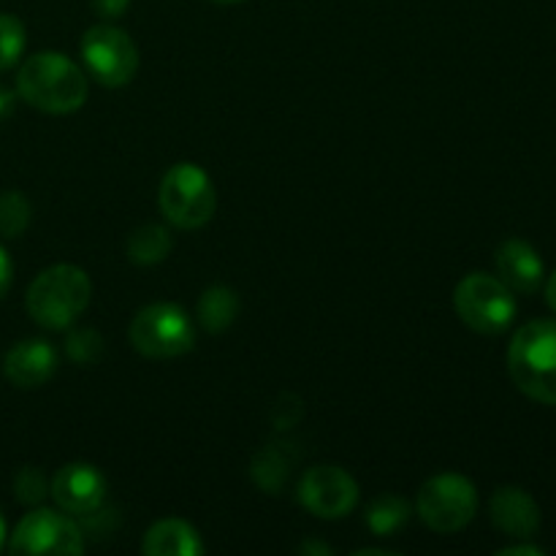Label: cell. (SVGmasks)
I'll use <instances>...</instances> for the list:
<instances>
[{"label": "cell", "instance_id": "cell-1", "mask_svg": "<svg viewBox=\"0 0 556 556\" xmlns=\"http://www.w3.org/2000/svg\"><path fill=\"white\" fill-rule=\"evenodd\" d=\"M16 92L38 112L71 114L85 106L87 74L65 54L38 52L20 65Z\"/></svg>", "mask_w": 556, "mask_h": 556}, {"label": "cell", "instance_id": "cell-2", "mask_svg": "<svg viewBox=\"0 0 556 556\" xmlns=\"http://www.w3.org/2000/svg\"><path fill=\"white\" fill-rule=\"evenodd\" d=\"M508 372L516 389L541 405L556 407V320H530L508 348Z\"/></svg>", "mask_w": 556, "mask_h": 556}, {"label": "cell", "instance_id": "cell-3", "mask_svg": "<svg viewBox=\"0 0 556 556\" xmlns=\"http://www.w3.org/2000/svg\"><path fill=\"white\" fill-rule=\"evenodd\" d=\"M92 296V282L85 269L74 264H58L43 269L30 282L25 307L38 326L49 331L68 329L87 309Z\"/></svg>", "mask_w": 556, "mask_h": 556}, {"label": "cell", "instance_id": "cell-4", "mask_svg": "<svg viewBox=\"0 0 556 556\" xmlns=\"http://www.w3.org/2000/svg\"><path fill=\"white\" fill-rule=\"evenodd\" d=\"M157 204L174 228L199 231L215 217L217 193L210 174L195 163H177L161 179Z\"/></svg>", "mask_w": 556, "mask_h": 556}, {"label": "cell", "instance_id": "cell-5", "mask_svg": "<svg viewBox=\"0 0 556 556\" xmlns=\"http://www.w3.org/2000/svg\"><path fill=\"white\" fill-rule=\"evenodd\" d=\"M130 345L152 362L185 356L195 345L193 320L182 307L168 302L150 304L130 320Z\"/></svg>", "mask_w": 556, "mask_h": 556}, {"label": "cell", "instance_id": "cell-6", "mask_svg": "<svg viewBox=\"0 0 556 556\" xmlns=\"http://www.w3.org/2000/svg\"><path fill=\"white\" fill-rule=\"evenodd\" d=\"M454 307L462 324L478 334H503L516 318L514 291L486 271H472L456 286Z\"/></svg>", "mask_w": 556, "mask_h": 556}, {"label": "cell", "instance_id": "cell-7", "mask_svg": "<svg viewBox=\"0 0 556 556\" xmlns=\"http://www.w3.org/2000/svg\"><path fill=\"white\" fill-rule=\"evenodd\" d=\"M416 510L418 519L429 530L440 532V535H454L476 519L478 492L472 481H467L459 472H443L424 483L416 500Z\"/></svg>", "mask_w": 556, "mask_h": 556}, {"label": "cell", "instance_id": "cell-8", "mask_svg": "<svg viewBox=\"0 0 556 556\" xmlns=\"http://www.w3.org/2000/svg\"><path fill=\"white\" fill-rule=\"evenodd\" d=\"M85 74L103 87H125L139 71V49L134 38L114 25H96L81 36Z\"/></svg>", "mask_w": 556, "mask_h": 556}, {"label": "cell", "instance_id": "cell-9", "mask_svg": "<svg viewBox=\"0 0 556 556\" xmlns=\"http://www.w3.org/2000/svg\"><path fill=\"white\" fill-rule=\"evenodd\" d=\"M9 552L20 556H74L85 552V535L71 519L58 510L36 508L16 525Z\"/></svg>", "mask_w": 556, "mask_h": 556}, {"label": "cell", "instance_id": "cell-10", "mask_svg": "<svg viewBox=\"0 0 556 556\" xmlns=\"http://www.w3.org/2000/svg\"><path fill=\"white\" fill-rule=\"evenodd\" d=\"M296 497L318 519H345L358 505V483L342 467H309L302 476V481H299Z\"/></svg>", "mask_w": 556, "mask_h": 556}, {"label": "cell", "instance_id": "cell-11", "mask_svg": "<svg viewBox=\"0 0 556 556\" xmlns=\"http://www.w3.org/2000/svg\"><path fill=\"white\" fill-rule=\"evenodd\" d=\"M49 494L60 510L71 516H90L96 514L106 497V478L101 470L85 462H71V465L60 467L54 472L52 483H49Z\"/></svg>", "mask_w": 556, "mask_h": 556}, {"label": "cell", "instance_id": "cell-12", "mask_svg": "<svg viewBox=\"0 0 556 556\" xmlns=\"http://www.w3.org/2000/svg\"><path fill=\"white\" fill-rule=\"evenodd\" d=\"M58 369V353L47 340H22L5 353L3 358V375L11 386L16 389H38L47 383Z\"/></svg>", "mask_w": 556, "mask_h": 556}, {"label": "cell", "instance_id": "cell-13", "mask_svg": "<svg viewBox=\"0 0 556 556\" xmlns=\"http://www.w3.org/2000/svg\"><path fill=\"white\" fill-rule=\"evenodd\" d=\"M494 266H497L500 280L514 293H521V296L535 293L543 286V277H546L543 258L525 239H508L505 244H500L497 255H494Z\"/></svg>", "mask_w": 556, "mask_h": 556}, {"label": "cell", "instance_id": "cell-14", "mask_svg": "<svg viewBox=\"0 0 556 556\" xmlns=\"http://www.w3.org/2000/svg\"><path fill=\"white\" fill-rule=\"evenodd\" d=\"M489 514H492V525L500 532L519 538V541H527L541 530V508L532 500V494H527L519 486L497 489L492 503H489Z\"/></svg>", "mask_w": 556, "mask_h": 556}, {"label": "cell", "instance_id": "cell-15", "mask_svg": "<svg viewBox=\"0 0 556 556\" xmlns=\"http://www.w3.org/2000/svg\"><path fill=\"white\" fill-rule=\"evenodd\" d=\"M141 552L147 556H201L204 541L185 519H161L147 530Z\"/></svg>", "mask_w": 556, "mask_h": 556}, {"label": "cell", "instance_id": "cell-16", "mask_svg": "<svg viewBox=\"0 0 556 556\" xmlns=\"http://www.w3.org/2000/svg\"><path fill=\"white\" fill-rule=\"evenodd\" d=\"M237 315H239V299L231 288L212 286L201 293L199 324L204 326L210 334H223V331L237 320Z\"/></svg>", "mask_w": 556, "mask_h": 556}, {"label": "cell", "instance_id": "cell-17", "mask_svg": "<svg viewBox=\"0 0 556 556\" xmlns=\"http://www.w3.org/2000/svg\"><path fill=\"white\" fill-rule=\"evenodd\" d=\"M172 233L166 226H157V223H144L136 231H130L128 242H125V253L134 264L139 266H152L161 264L168 253H172Z\"/></svg>", "mask_w": 556, "mask_h": 556}, {"label": "cell", "instance_id": "cell-18", "mask_svg": "<svg viewBox=\"0 0 556 556\" xmlns=\"http://www.w3.org/2000/svg\"><path fill=\"white\" fill-rule=\"evenodd\" d=\"M407 519H410V505L396 494L378 497L367 508V527L375 535H394L407 525Z\"/></svg>", "mask_w": 556, "mask_h": 556}, {"label": "cell", "instance_id": "cell-19", "mask_svg": "<svg viewBox=\"0 0 556 556\" xmlns=\"http://www.w3.org/2000/svg\"><path fill=\"white\" fill-rule=\"evenodd\" d=\"M30 201L20 190H5V193H0V237H22L27 231V226H30Z\"/></svg>", "mask_w": 556, "mask_h": 556}, {"label": "cell", "instance_id": "cell-20", "mask_svg": "<svg viewBox=\"0 0 556 556\" xmlns=\"http://www.w3.org/2000/svg\"><path fill=\"white\" fill-rule=\"evenodd\" d=\"M25 41V25L14 14H0V71H9L20 63Z\"/></svg>", "mask_w": 556, "mask_h": 556}, {"label": "cell", "instance_id": "cell-21", "mask_svg": "<svg viewBox=\"0 0 556 556\" xmlns=\"http://www.w3.org/2000/svg\"><path fill=\"white\" fill-rule=\"evenodd\" d=\"M65 353L74 364H96L103 356V337L96 329H76L65 340Z\"/></svg>", "mask_w": 556, "mask_h": 556}, {"label": "cell", "instance_id": "cell-22", "mask_svg": "<svg viewBox=\"0 0 556 556\" xmlns=\"http://www.w3.org/2000/svg\"><path fill=\"white\" fill-rule=\"evenodd\" d=\"M14 494L20 503L25 505H38L49 494V483L43 478L41 470L36 467H22L14 476Z\"/></svg>", "mask_w": 556, "mask_h": 556}, {"label": "cell", "instance_id": "cell-23", "mask_svg": "<svg viewBox=\"0 0 556 556\" xmlns=\"http://www.w3.org/2000/svg\"><path fill=\"white\" fill-rule=\"evenodd\" d=\"M90 5L103 20H117V16H123L128 11L130 0H90Z\"/></svg>", "mask_w": 556, "mask_h": 556}, {"label": "cell", "instance_id": "cell-24", "mask_svg": "<svg viewBox=\"0 0 556 556\" xmlns=\"http://www.w3.org/2000/svg\"><path fill=\"white\" fill-rule=\"evenodd\" d=\"M11 277H14V266H11L9 253H5V250L0 248V299H3L5 293H9Z\"/></svg>", "mask_w": 556, "mask_h": 556}, {"label": "cell", "instance_id": "cell-25", "mask_svg": "<svg viewBox=\"0 0 556 556\" xmlns=\"http://www.w3.org/2000/svg\"><path fill=\"white\" fill-rule=\"evenodd\" d=\"M541 546H530V543H519V546H505L500 548L497 556H543Z\"/></svg>", "mask_w": 556, "mask_h": 556}, {"label": "cell", "instance_id": "cell-26", "mask_svg": "<svg viewBox=\"0 0 556 556\" xmlns=\"http://www.w3.org/2000/svg\"><path fill=\"white\" fill-rule=\"evenodd\" d=\"M546 302H548V307L554 309L556 313V271L552 277H548V286H546Z\"/></svg>", "mask_w": 556, "mask_h": 556}, {"label": "cell", "instance_id": "cell-27", "mask_svg": "<svg viewBox=\"0 0 556 556\" xmlns=\"http://www.w3.org/2000/svg\"><path fill=\"white\" fill-rule=\"evenodd\" d=\"M11 101H14V96H11V92H5V90H0V117H3V114H9Z\"/></svg>", "mask_w": 556, "mask_h": 556}, {"label": "cell", "instance_id": "cell-28", "mask_svg": "<svg viewBox=\"0 0 556 556\" xmlns=\"http://www.w3.org/2000/svg\"><path fill=\"white\" fill-rule=\"evenodd\" d=\"M364 554H380V556H394V552H383V548H358L356 556H364Z\"/></svg>", "mask_w": 556, "mask_h": 556}, {"label": "cell", "instance_id": "cell-29", "mask_svg": "<svg viewBox=\"0 0 556 556\" xmlns=\"http://www.w3.org/2000/svg\"><path fill=\"white\" fill-rule=\"evenodd\" d=\"M5 535H9V532H5V519H3V514H0V548H3Z\"/></svg>", "mask_w": 556, "mask_h": 556}, {"label": "cell", "instance_id": "cell-30", "mask_svg": "<svg viewBox=\"0 0 556 556\" xmlns=\"http://www.w3.org/2000/svg\"><path fill=\"white\" fill-rule=\"evenodd\" d=\"M212 3H220V5H233V3H242V0H212Z\"/></svg>", "mask_w": 556, "mask_h": 556}]
</instances>
